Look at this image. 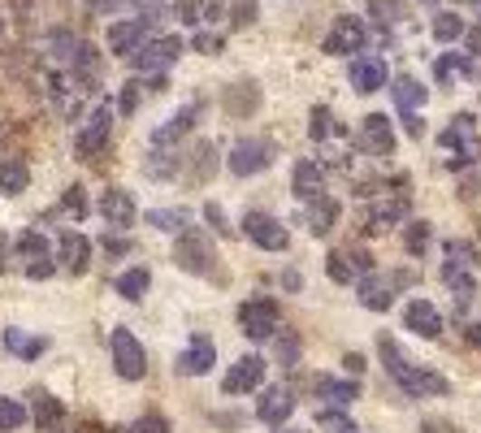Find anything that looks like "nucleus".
Listing matches in <instances>:
<instances>
[{
	"instance_id": "f257e3e1",
	"label": "nucleus",
	"mask_w": 481,
	"mask_h": 433,
	"mask_svg": "<svg viewBox=\"0 0 481 433\" xmlns=\"http://www.w3.org/2000/svg\"><path fill=\"white\" fill-rule=\"evenodd\" d=\"M378 351H381V360H386V373H390L403 386V394H412V399H425V394H447V390H451V381H447L442 373L417 369V364H412V360L399 351V342H395V338L381 334L378 338Z\"/></svg>"
},
{
	"instance_id": "f03ea898",
	"label": "nucleus",
	"mask_w": 481,
	"mask_h": 433,
	"mask_svg": "<svg viewBox=\"0 0 481 433\" xmlns=\"http://www.w3.org/2000/svg\"><path fill=\"white\" fill-rule=\"evenodd\" d=\"M174 260H178V269L187 274H213V238L204 235V230H191V226H182L178 230V247H174Z\"/></svg>"
},
{
	"instance_id": "7ed1b4c3",
	"label": "nucleus",
	"mask_w": 481,
	"mask_h": 433,
	"mask_svg": "<svg viewBox=\"0 0 481 433\" xmlns=\"http://www.w3.org/2000/svg\"><path fill=\"white\" fill-rule=\"evenodd\" d=\"M109 347H113V369H118L126 381H139L143 373H148V355H143V342L130 330H113L109 334Z\"/></svg>"
},
{
	"instance_id": "20e7f679",
	"label": "nucleus",
	"mask_w": 481,
	"mask_h": 433,
	"mask_svg": "<svg viewBox=\"0 0 481 433\" xmlns=\"http://www.w3.org/2000/svg\"><path fill=\"white\" fill-rule=\"evenodd\" d=\"M226 165H230V174L256 178L274 165V148H269L265 139H239V143L230 148V160H226Z\"/></svg>"
},
{
	"instance_id": "39448f33",
	"label": "nucleus",
	"mask_w": 481,
	"mask_h": 433,
	"mask_svg": "<svg viewBox=\"0 0 481 433\" xmlns=\"http://www.w3.org/2000/svg\"><path fill=\"white\" fill-rule=\"evenodd\" d=\"M243 235L252 238L256 247H265V252H286V243H291V235H286V226H282L278 216L261 213V208L243 213Z\"/></svg>"
},
{
	"instance_id": "423d86ee",
	"label": "nucleus",
	"mask_w": 481,
	"mask_h": 433,
	"mask_svg": "<svg viewBox=\"0 0 481 433\" xmlns=\"http://www.w3.org/2000/svg\"><path fill=\"white\" fill-rule=\"evenodd\" d=\"M278 299H247L239 308V325L247 338H256V342H265V338H274V330H278Z\"/></svg>"
},
{
	"instance_id": "0eeeda50",
	"label": "nucleus",
	"mask_w": 481,
	"mask_h": 433,
	"mask_svg": "<svg viewBox=\"0 0 481 433\" xmlns=\"http://www.w3.org/2000/svg\"><path fill=\"white\" fill-rule=\"evenodd\" d=\"M178 57H182V40H178V35H165V40H148V43H139V48L130 53L135 70H143V74H152V70H165V65H174Z\"/></svg>"
},
{
	"instance_id": "6e6552de",
	"label": "nucleus",
	"mask_w": 481,
	"mask_h": 433,
	"mask_svg": "<svg viewBox=\"0 0 481 433\" xmlns=\"http://www.w3.org/2000/svg\"><path fill=\"white\" fill-rule=\"evenodd\" d=\"M109 130H113V109L101 104V109L79 126V135H74V152H79V157H96L104 143H109Z\"/></svg>"
},
{
	"instance_id": "1a4fd4ad",
	"label": "nucleus",
	"mask_w": 481,
	"mask_h": 433,
	"mask_svg": "<svg viewBox=\"0 0 481 433\" xmlns=\"http://www.w3.org/2000/svg\"><path fill=\"white\" fill-rule=\"evenodd\" d=\"M364 40H369V31H364L361 18H334V31L321 40V53H330V57H342V53H364Z\"/></svg>"
},
{
	"instance_id": "9d476101",
	"label": "nucleus",
	"mask_w": 481,
	"mask_h": 433,
	"mask_svg": "<svg viewBox=\"0 0 481 433\" xmlns=\"http://www.w3.org/2000/svg\"><path fill=\"white\" fill-rule=\"evenodd\" d=\"M261 381H265V360L261 355H243V360L230 364V373H226V381H221V390L226 394H247V390H256Z\"/></svg>"
},
{
	"instance_id": "9b49d317",
	"label": "nucleus",
	"mask_w": 481,
	"mask_h": 433,
	"mask_svg": "<svg viewBox=\"0 0 481 433\" xmlns=\"http://www.w3.org/2000/svg\"><path fill=\"white\" fill-rule=\"evenodd\" d=\"M361 148H369L373 157H390L395 152V126L386 113H369L361 121Z\"/></svg>"
},
{
	"instance_id": "f8f14e48",
	"label": "nucleus",
	"mask_w": 481,
	"mask_h": 433,
	"mask_svg": "<svg viewBox=\"0 0 481 433\" xmlns=\"http://www.w3.org/2000/svg\"><path fill=\"white\" fill-rule=\"evenodd\" d=\"M473 113H456L451 118V126L442 130V148H456V152H464L460 160H477L481 157V139H473Z\"/></svg>"
},
{
	"instance_id": "ddd939ff",
	"label": "nucleus",
	"mask_w": 481,
	"mask_h": 433,
	"mask_svg": "<svg viewBox=\"0 0 481 433\" xmlns=\"http://www.w3.org/2000/svg\"><path fill=\"white\" fill-rule=\"evenodd\" d=\"M101 216L113 226V230H126V226H135V216H139V208H135V199H130V191H121V187H109L101 196Z\"/></svg>"
},
{
	"instance_id": "4468645a",
	"label": "nucleus",
	"mask_w": 481,
	"mask_h": 433,
	"mask_svg": "<svg viewBox=\"0 0 481 433\" xmlns=\"http://www.w3.org/2000/svg\"><path fill=\"white\" fill-rule=\"evenodd\" d=\"M213 360H217V342H213L208 334H196V338H191V347L178 355V373L204 377L208 369H213Z\"/></svg>"
},
{
	"instance_id": "2eb2a0df",
	"label": "nucleus",
	"mask_w": 481,
	"mask_h": 433,
	"mask_svg": "<svg viewBox=\"0 0 481 433\" xmlns=\"http://www.w3.org/2000/svg\"><path fill=\"white\" fill-rule=\"evenodd\" d=\"M347 79H351V87H356L361 96H373V91L386 87V61L381 57H356L351 61V70H347Z\"/></svg>"
},
{
	"instance_id": "dca6fc26",
	"label": "nucleus",
	"mask_w": 481,
	"mask_h": 433,
	"mask_svg": "<svg viewBox=\"0 0 481 433\" xmlns=\"http://www.w3.org/2000/svg\"><path fill=\"white\" fill-rule=\"evenodd\" d=\"M403 325H408L412 334H421V338H438L442 334V316L429 299H412V303L403 308Z\"/></svg>"
},
{
	"instance_id": "f3484780",
	"label": "nucleus",
	"mask_w": 481,
	"mask_h": 433,
	"mask_svg": "<svg viewBox=\"0 0 481 433\" xmlns=\"http://www.w3.org/2000/svg\"><path fill=\"white\" fill-rule=\"evenodd\" d=\"M57 256L70 274H87V265H91V243H87V235H79V230H65V235L57 238Z\"/></svg>"
},
{
	"instance_id": "a211bd4d",
	"label": "nucleus",
	"mask_w": 481,
	"mask_h": 433,
	"mask_svg": "<svg viewBox=\"0 0 481 433\" xmlns=\"http://www.w3.org/2000/svg\"><path fill=\"white\" fill-rule=\"evenodd\" d=\"M313 390H317L321 399H330L334 408H351V403L361 399V381H356V377H317Z\"/></svg>"
},
{
	"instance_id": "6ab92c4d",
	"label": "nucleus",
	"mask_w": 481,
	"mask_h": 433,
	"mask_svg": "<svg viewBox=\"0 0 481 433\" xmlns=\"http://www.w3.org/2000/svg\"><path fill=\"white\" fill-rule=\"evenodd\" d=\"M303 221H308V235L325 238L334 230V221H339V204L330 196H313L308 199V208H303Z\"/></svg>"
},
{
	"instance_id": "aec40b11",
	"label": "nucleus",
	"mask_w": 481,
	"mask_h": 433,
	"mask_svg": "<svg viewBox=\"0 0 481 433\" xmlns=\"http://www.w3.org/2000/svg\"><path fill=\"white\" fill-rule=\"evenodd\" d=\"M148 35V22L143 18H130V22H118V26H109V53H118V57H130L135 48L143 43Z\"/></svg>"
},
{
	"instance_id": "412c9836",
	"label": "nucleus",
	"mask_w": 481,
	"mask_h": 433,
	"mask_svg": "<svg viewBox=\"0 0 481 433\" xmlns=\"http://www.w3.org/2000/svg\"><path fill=\"white\" fill-rule=\"evenodd\" d=\"M361 303L369 313H386L390 303H395V282H381L378 274H361Z\"/></svg>"
},
{
	"instance_id": "4be33fe9",
	"label": "nucleus",
	"mask_w": 481,
	"mask_h": 433,
	"mask_svg": "<svg viewBox=\"0 0 481 433\" xmlns=\"http://www.w3.org/2000/svg\"><path fill=\"white\" fill-rule=\"evenodd\" d=\"M295 412V394L286 390V386H274V390H265L261 408H256V416H261L265 425H282L286 416Z\"/></svg>"
},
{
	"instance_id": "5701e85b",
	"label": "nucleus",
	"mask_w": 481,
	"mask_h": 433,
	"mask_svg": "<svg viewBox=\"0 0 481 433\" xmlns=\"http://www.w3.org/2000/svg\"><path fill=\"white\" fill-rule=\"evenodd\" d=\"M200 109H204V104H187V109H178V113H174L169 121H165V126H157V130H152V143H157V148H165V143H174V139H182L187 130H191V126H196V118H200Z\"/></svg>"
},
{
	"instance_id": "b1692460",
	"label": "nucleus",
	"mask_w": 481,
	"mask_h": 433,
	"mask_svg": "<svg viewBox=\"0 0 481 433\" xmlns=\"http://www.w3.org/2000/svg\"><path fill=\"white\" fill-rule=\"evenodd\" d=\"M31 399H35V408H31V416H35V425H40V433H57L61 425H65V408H61V399H53L48 390H35Z\"/></svg>"
},
{
	"instance_id": "393cba45",
	"label": "nucleus",
	"mask_w": 481,
	"mask_h": 433,
	"mask_svg": "<svg viewBox=\"0 0 481 433\" xmlns=\"http://www.w3.org/2000/svg\"><path fill=\"white\" fill-rule=\"evenodd\" d=\"M26 182H31L26 160H18V157L0 160V196H22V191H26Z\"/></svg>"
},
{
	"instance_id": "a878e982",
	"label": "nucleus",
	"mask_w": 481,
	"mask_h": 433,
	"mask_svg": "<svg viewBox=\"0 0 481 433\" xmlns=\"http://www.w3.org/2000/svg\"><path fill=\"white\" fill-rule=\"evenodd\" d=\"M434 79L451 82V79H477V61L460 57V53H442L438 65H434Z\"/></svg>"
},
{
	"instance_id": "bb28decb",
	"label": "nucleus",
	"mask_w": 481,
	"mask_h": 433,
	"mask_svg": "<svg viewBox=\"0 0 481 433\" xmlns=\"http://www.w3.org/2000/svg\"><path fill=\"white\" fill-rule=\"evenodd\" d=\"M295 196L300 199H313V196H321V187H325V169H321L317 160H300L295 165Z\"/></svg>"
},
{
	"instance_id": "cd10ccee",
	"label": "nucleus",
	"mask_w": 481,
	"mask_h": 433,
	"mask_svg": "<svg viewBox=\"0 0 481 433\" xmlns=\"http://www.w3.org/2000/svg\"><path fill=\"white\" fill-rule=\"evenodd\" d=\"M442 277H447V286H451V295H456V313H464V308L473 303V295H477V282H473V274H468V269H456V265H447V269H442Z\"/></svg>"
},
{
	"instance_id": "c85d7f7f",
	"label": "nucleus",
	"mask_w": 481,
	"mask_h": 433,
	"mask_svg": "<svg viewBox=\"0 0 481 433\" xmlns=\"http://www.w3.org/2000/svg\"><path fill=\"white\" fill-rule=\"evenodd\" d=\"M5 351L18 355V360H40L48 351V338H31L22 330H5Z\"/></svg>"
},
{
	"instance_id": "c756f323",
	"label": "nucleus",
	"mask_w": 481,
	"mask_h": 433,
	"mask_svg": "<svg viewBox=\"0 0 481 433\" xmlns=\"http://www.w3.org/2000/svg\"><path fill=\"white\" fill-rule=\"evenodd\" d=\"M390 91H395V104H399V113H417V109L425 104V87L412 79V74L395 79V87H390Z\"/></svg>"
},
{
	"instance_id": "7c9ffc66",
	"label": "nucleus",
	"mask_w": 481,
	"mask_h": 433,
	"mask_svg": "<svg viewBox=\"0 0 481 433\" xmlns=\"http://www.w3.org/2000/svg\"><path fill=\"white\" fill-rule=\"evenodd\" d=\"M148 286H152V274H148V269H126V274L118 277V295L121 299H130V303H135V299H143V291H148Z\"/></svg>"
},
{
	"instance_id": "2f4dec72",
	"label": "nucleus",
	"mask_w": 481,
	"mask_h": 433,
	"mask_svg": "<svg viewBox=\"0 0 481 433\" xmlns=\"http://www.w3.org/2000/svg\"><path fill=\"white\" fill-rule=\"evenodd\" d=\"M403 216H408V199H390V204H381V208L369 213V230L381 235L386 226H395V221H403Z\"/></svg>"
},
{
	"instance_id": "473e14b6",
	"label": "nucleus",
	"mask_w": 481,
	"mask_h": 433,
	"mask_svg": "<svg viewBox=\"0 0 481 433\" xmlns=\"http://www.w3.org/2000/svg\"><path fill=\"white\" fill-rule=\"evenodd\" d=\"M261 104V91L252 87V82H239V87H230V96H226V109L230 113H252Z\"/></svg>"
},
{
	"instance_id": "72a5a7b5",
	"label": "nucleus",
	"mask_w": 481,
	"mask_h": 433,
	"mask_svg": "<svg viewBox=\"0 0 481 433\" xmlns=\"http://www.w3.org/2000/svg\"><path fill=\"white\" fill-rule=\"evenodd\" d=\"M148 226H157V230H169V235H178L182 226H187V213L182 208H152V213H143Z\"/></svg>"
},
{
	"instance_id": "f704fd0d",
	"label": "nucleus",
	"mask_w": 481,
	"mask_h": 433,
	"mask_svg": "<svg viewBox=\"0 0 481 433\" xmlns=\"http://www.w3.org/2000/svg\"><path fill=\"white\" fill-rule=\"evenodd\" d=\"M330 135H339V126H334V113L321 104V109H313V118H308V139L321 143V139H330Z\"/></svg>"
},
{
	"instance_id": "c9c22d12",
	"label": "nucleus",
	"mask_w": 481,
	"mask_h": 433,
	"mask_svg": "<svg viewBox=\"0 0 481 433\" xmlns=\"http://www.w3.org/2000/svg\"><path fill=\"white\" fill-rule=\"evenodd\" d=\"M464 35V18L460 14H438L434 18V40L438 43H456Z\"/></svg>"
},
{
	"instance_id": "e433bc0d",
	"label": "nucleus",
	"mask_w": 481,
	"mask_h": 433,
	"mask_svg": "<svg viewBox=\"0 0 481 433\" xmlns=\"http://www.w3.org/2000/svg\"><path fill=\"white\" fill-rule=\"evenodd\" d=\"M18 252L26 260H43V256H48V238H43L40 230H22V235H18Z\"/></svg>"
},
{
	"instance_id": "4c0bfd02",
	"label": "nucleus",
	"mask_w": 481,
	"mask_h": 433,
	"mask_svg": "<svg viewBox=\"0 0 481 433\" xmlns=\"http://www.w3.org/2000/svg\"><path fill=\"white\" fill-rule=\"evenodd\" d=\"M256 18H261L256 0H230V26H252Z\"/></svg>"
},
{
	"instance_id": "58836bf2",
	"label": "nucleus",
	"mask_w": 481,
	"mask_h": 433,
	"mask_svg": "<svg viewBox=\"0 0 481 433\" xmlns=\"http://www.w3.org/2000/svg\"><path fill=\"white\" fill-rule=\"evenodd\" d=\"M325 269H330V277H334L339 286H351V277H356V269H351V260H347V252H334V256L325 260Z\"/></svg>"
},
{
	"instance_id": "ea45409f",
	"label": "nucleus",
	"mask_w": 481,
	"mask_h": 433,
	"mask_svg": "<svg viewBox=\"0 0 481 433\" xmlns=\"http://www.w3.org/2000/svg\"><path fill=\"white\" fill-rule=\"evenodd\" d=\"M403 247H408L412 256H421L425 247H429V226H425V221H412L408 235H403Z\"/></svg>"
},
{
	"instance_id": "a19ab883",
	"label": "nucleus",
	"mask_w": 481,
	"mask_h": 433,
	"mask_svg": "<svg viewBox=\"0 0 481 433\" xmlns=\"http://www.w3.org/2000/svg\"><path fill=\"white\" fill-rule=\"evenodd\" d=\"M22 420H26V408L14 399H0V429H18Z\"/></svg>"
},
{
	"instance_id": "79ce46f5",
	"label": "nucleus",
	"mask_w": 481,
	"mask_h": 433,
	"mask_svg": "<svg viewBox=\"0 0 481 433\" xmlns=\"http://www.w3.org/2000/svg\"><path fill=\"white\" fill-rule=\"evenodd\" d=\"M447 265H456V269H468V265H473V247H468L464 238H451V243H447Z\"/></svg>"
},
{
	"instance_id": "37998d69",
	"label": "nucleus",
	"mask_w": 481,
	"mask_h": 433,
	"mask_svg": "<svg viewBox=\"0 0 481 433\" xmlns=\"http://www.w3.org/2000/svg\"><path fill=\"white\" fill-rule=\"evenodd\" d=\"M61 208H65V213H74V221H79V216H87V196H82V187H70V191H65V199H61Z\"/></svg>"
},
{
	"instance_id": "c03bdc74",
	"label": "nucleus",
	"mask_w": 481,
	"mask_h": 433,
	"mask_svg": "<svg viewBox=\"0 0 481 433\" xmlns=\"http://www.w3.org/2000/svg\"><path fill=\"white\" fill-rule=\"evenodd\" d=\"M139 91H143L139 79L126 82V91H121V113H135V109H139Z\"/></svg>"
},
{
	"instance_id": "a18cd8bd",
	"label": "nucleus",
	"mask_w": 481,
	"mask_h": 433,
	"mask_svg": "<svg viewBox=\"0 0 481 433\" xmlns=\"http://www.w3.org/2000/svg\"><path fill=\"white\" fill-rule=\"evenodd\" d=\"M191 48H196V53H208V57H217V53H221V35H208V31H200V35L191 40Z\"/></svg>"
},
{
	"instance_id": "49530a36",
	"label": "nucleus",
	"mask_w": 481,
	"mask_h": 433,
	"mask_svg": "<svg viewBox=\"0 0 481 433\" xmlns=\"http://www.w3.org/2000/svg\"><path fill=\"white\" fill-rule=\"evenodd\" d=\"M204 221L217 230V235H230V226H226V213H221V204H204Z\"/></svg>"
},
{
	"instance_id": "de8ad7c7",
	"label": "nucleus",
	"mask_w": 481,
	"mask_h": 433,
	"mask_svg": "<svg viewBox=\"0 0 481 433\" xmlns=\"http://www.w3.org/2000/svg\"><path fill=\"white\" fill-rule=\"evenodd\" d=\"M317 425H321V429H334V433H347V429H351V420H347V416H339V412H321Z\"/></svg>"
},
{
	"instance_id": "09e8293b",
	"label": "nucleus",
	"mask_w": 481,
	"mask_h": 433,
	"mask_svg": "<svg viewBox=\"0 0 481 433\" xmlns=\"http://www.w3.org/2000/svg\"><path fill=\"white\" fill-rule=\"evenodd\" d=\"M278 355L286 360V364H295V355H300V338H295V334H282L278 338Z\"/></svg>"
},
{
	"instance_id": "8fccbe9b",
	"label": "nucleus",
	"mask_w": 481,
	"mask_h": 433,
	"mask_svg": "<svg viewBox=\"0 0 481 433\" xmlns=\"http://www.w3.org/2000/svg\"><path fill=\"white\" fill-rule=\"evenodd\" d=\"M369 9H373L381 22H395V18H399V5H395V0H369Z\"/></svg>"
},
{
	"instance_id": "3c124183",
	"label": "nucleus",
	"mask_w": 481,
	"mask_h": 433,
	"mask_svg": "<svg viewBox=\"0 0 481 433\" xmlns=\"http://www.w3.org/2000/svg\"><path fill=\"white\" fill-rule=\"evenodd\" d=\"M200 0H178V9H174V14H178L182 22H200Z\"/></svg>"
},
{
	"instance_id": "603ef678",
	"label": "nucleus",
	"mask_w": 481,
	"mask_h": 433,
	"mask_svg": "<svg viewBox=\"0 0 481 433\" xmlns=\"http://www.w3.org/2000/svg\"><path fill=\"white\" fill-rule=\"evenodd\" d=\"M347 260H351L356 274H373V256H369V252H347Z\"/></svg>"
},
{
	"instance_id": "864d4df0",
	"label": "nucleus",
	"mask_w": 481,
	"mask_h": 433,
	"mask_svg": "<svg viewBox=\"0 0 481 433\" xmlns=\"http://www.w3.org/2000/svg\"><path fill=\"white\" fill-rule=\"evenodd\" d=\"M53 269H57V265H53L48 256H43V260H31V265H26V277H53Z\"/></svg>"
},
{
	"instance_id": "5fc2aeb1",
	"label": "nucleus",
	"mask_w": 481,
	"mask_h": 433,
	"mask_svg": "<svg viewBox=\"0 0 481 433\" xmlns=\"http://www.w3.org/2000/svg\"><path fill=\"white\" fill-rule=\"evenodd\" d=\"M135 433H169V425H165L160 416H148V420H139V425H135Z\"/></svg>"
},
{
	"instance_id": "6e6d98bb",
	"label": "nucleus",
	"mask_w": 481,
	"mask_h": 433,
	"mask_svg": "<svg viewBox=\"0 0 481 433\" xmlns=\"http://www.w3.org/2000/svg\"><path fill=\"white\" fill-rule=\"evenodd\" d=\"M399 118H403V130H408L412 139H421V135H425V121L417 118V113H399Z\"/></svg>"
},
{
	"instance_id": "4d7b16f0",
	"label": "nucleus",
	"mask_w": 481,
	"mask_h": 433,
	"mask_svg": "<svg viewBox=\"0 0 481 433\" xmlns=\"http://www.w3.org/2000/svg\"><path fill=\"white\" fill-rule=\"evenodd\" d=\"M104 252L109 256H126L130 252V238H104Z\"/></svg>"
},
{
	"instance_id": "13d9d810",
	"label": "nucleus",
	"mask_w": 481,
	"mask_h": 433,
	"mask_svg": "<svg viewBox=\"0 0 481 433\" xmlns=\"http://www.w3.org/2000/svg\"><path fill=\"white\" fill-rule=\"evenodd\" d=\"M87 9H91V14H118L121 0H87Z\"/></svg>"
},
{
	"instance_id": "bf43d9fd",
	"label": "nucleus",
	"mask_w": 481,
	"mask_h": 433,
	"mask_svg": "<svg viewBox=\"0 0 481 433\" xmlns=\"http://www.w3.org/2000/svg\"><path fill=\"white\" fill-rule=\"evenodd\" d=\"M342 364H347V377H361V373H364V355H356V351L347 355Z\"/></svg>"
},
{
	"instance_id": "052dcab7",
	"label": "nucleus",
	"mask_w": 481,
	"mask_h": 433,
	"mask_svg": "<svg viewBox=\"0 0 481 433\" xmlns=\"http://www.w3.org/2000/svg\"><path fill=\"white\" fill-rule=\"evenodd\" d=\"M464 40H468V53H473V57H481V26L464 31Z\"/></svg>"
},
{
	"instance_id": "680f3d73",
	"label": "nucleus",
	"mask_w": 481,
	"mask_h": 433,
	"mask_svg": "<svg viewBox=\"0 0 481 433\" xmlns=\"http://www.w3.org/2000/svg\"><path fill=\"white\" fill-rule=\"evenodd\" d=\"M468 342H473V347H481V321L473 325V330H468Z\"/></svg>"
},
{
	"instance_id": "e2e57ef3",
	"label": "nucleus",
	"mask_w": 481,
	"mask_h": 433,
	"mask_svg": "<svg viewBox=\"0 0 481 433\" xmlns=\"http://www.w3.org/2000/svg\"><path fill=\"white\" fill-rule=\"evenodd\" d=\"M82 433H101V429H96V425H82Z\"/></svg>"
},
{
	"instance_id": "0e129e2a",
	"label": "nucleus",
	"mask_w": 481,
	"mask_h": 433,
	"mask_svg": "<svg viewBox=\"0 0 481 433\" xmlns=\"http://www.w3.org/2000/svg\"><path fill=\"white\" fill-rule=\"evenodd\" d=\"M425 433H438V429H434V425H425Z\"/></svg>"
},
{
	"instance_id": "69168bd1",
	"label": "nucleus",
	"mask_w": 481,
	"mask_h": 433,
	"mask_svg": "<svg viewBox=\"0 0 481 433\" xmlns=\"http://www.w3.org/2000/svg\"><path fill=\"white\" fill-rule=\"evenodd\" d=\"M347 433H361V429H356V425H351V429H347Z\"/></svg>"
},
{
	"instance_id": "338daca9",
	"label": "nucleus",
	"mask_w": 481,
	"mask_h": 433,
	"mask_svg": "<svg viewBox=\"0 0 481 433\" xmlns=\"http://www.w3.org/2000/svg\"><path fill=\"white\" fill-rule=\"evenodd\" d=\"M282 433H291V429H282Z\"/></svg>"
}]
</instances>
